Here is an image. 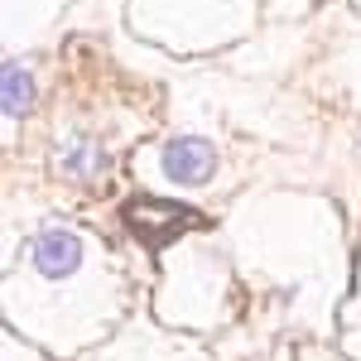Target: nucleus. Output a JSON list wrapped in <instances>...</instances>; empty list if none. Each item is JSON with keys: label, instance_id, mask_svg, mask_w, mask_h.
<instances>
[{"label": "nucleus", "instance_id": "5", "mask_svg": "<svg viewBox=\"0 0 361 361\" xmlns=\"http://www.w3.org/2000/svg\"><path fill=\"white\" fill-rule=\"evenodd\" d=\"M58 164H63V173H73V178H87L92 169H102V154H92V145L82 135H73V145H63Z\"/></svg>", "mask_w": 361, "mask_h": 361}, {"label": "nucleus", "instance_id": "1", "mask_svg": "<svg viewBox=\"0 0 361 361\" xmlns=\"http://www.w3.org/2000/svg\"><path fill=\"white\" fill-rule=\"evenodd\" d=\"M121 222L130 226V236L145 250H164L173 236H183L197 222V212H188L183 202H169V197H130L121 207Z\"/></svg>", "mask_w": 361, "mask_h": 361}, {"label": "nucleus", "instance_id": "4", "mask_svg": "<svg viewBox=\"0 0 361 361\" xmlns=\"http://www.w3.org/2000/svg\"><path fill=\"white\" fill-rule=\"evenodd\" d=\"M0 102H5V116H10V121H20V116L34 111L39 82H34V73H29L25 63H5V73H0Z\"/></svg>", "mask_w": 361, "mask_h": 361}, {"label": "nucleus", "instance_id": "2", "mask_svg": "<svg viewBox=\"0 0 361 361\" xmlns=\"http://www.w3.org/2000/svg\"><path fill=\"white\" fill-rule=\"evenodd\" d=\"M159 169H164L169 183H178V188H202L217 173V149L202 135H178L159 149Z\"/></svg>", "mask_w": 361, "mask_h": 361}, {"label": "nucleus", "instance_id": "3", "mask_svg": "<svg viewBox=\"0 0 361 361\" xmlns=\"http://www.w3.org/2000/svg\"><path fill=\"white\" fill-rule=\"evenodd\" d=\"M29 260L44 279H68L73 270H82V236L68 231V226H49V231L34 236Z\"/></svg>", "mask_w": 361, "mask_h": 361}]
</instances>
